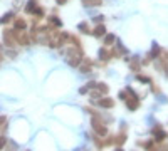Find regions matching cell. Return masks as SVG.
Segmentation results:
<instances>
[{
  "label": "cell",
  "instance_id": "cell-1",
  "mask_svg": "<svg viewBox=\"0 0 168 151\" xmlns=\"http://www.w3.org/2000/svg\"><path fill=\"white\" fill-rule=\"evenodd\" d=\"M61 52L66 54L67 64L72 66V67H79V64L83 62V59H84L83 47H76V45H72V47H69V49H62Z\"/></svg>",
  "mask_w": 168,
  "mask_h": 151
},
{
  "label": "cell",
  "instance_id": "cell-2",
  "mask_svg": "<svg viewBox=\"0 0 168 151\" xmlns=\"http://www.w3.org/2000/svg\"><path fill=\"white\" fill-rule=\"evenodd\" d=\"M91 126H92V129L96 131V134L98 136H106L108 134V128H106V123L101 119V116H92V119H91Z\"/></svg>",
  "mask_w": 168,
  "mask_h": 151
},
{
  "label": "cell",
  "instance_id": "cell-3",
  "mask_svg": "<svg viewBox=\"0 0 168 151\" xmlns=\"http://www.w3.org/2000/svg\"><path fill=\"white\" fill-rule=\"evenodd\" d=\"M3 42H5V45H7L9 49L15 47V45H17L15 32H14V30H9V29H5V30H3Z\"/></svg>",
  "mask_w": 168,
  "mask_h": 151
},
{
  "label": "cell",
  "instance_id": "cell-4",
  "mask_svg": "<svg viewBox=\"0 0 168 151\" xmlns=\"http://www.w3.org/2000/svg\"><path fill=\"white\" fill-rule=\"evenodd\" d=\"M14 32H15V39H17V44H22V45H30V39H29V35L25 32L22 30H17V29H14Z\"/></svg>",
  "mask_w": 168,
  "mask_h": 151
},
{
  "label": "cell",
  "instance_id": "cell-5",
  "mask_svg": "<svg viewBox=\"0 0 168 151\" xmlns=\"http://www.w3.org/2000/svg\"><path fill=\"white\" fill-rule=\"evenodd\" d=\"M92 66H94V64H92V60L89 59V57H88V59L84 57V59H83V62L79 64V71H81L83 74H89V72L92 71Z\"/></svg>",
  "mask_w": 168,
  "mask_h": 151
},
{
  "label": "cell",
  "instance_id": "cell-6",
  "mask_svg": "<svg viewBox=\"0 0 168 151\" xmlns=\"http://www.w3.org/2000/svg\"><path fill=\"white\" fill-rule=\"evenodd\" d=\"M96 104H98L99 107H103V109H111V107L114 106V99H111V98H101Z\"/></svg>",
  "mask_w": 168,
  "mask_h": 151
},
{
  "label": "cell",
  "instance_id": "cell-7",
  "mask_svg": "<svg viewBox=\"0 0 168 151\" xmlns=\"http://www.w3.org/2000/svg\"><path fill=\"white\" fill-rule=\"evenodd\" d=\"M124 103H126V106L130 111H136L138 107H140V99H136V98H126Z\"/></svg>",
  "mask_w": 168,
  "mask_h": 151
},
{
  "label": "cell",
  "instance_id": "cell-8",
  "mask_svg": "<svg viewBox=\"0 0 168 151\" xmlns=\"http://www.w3.org/2000/svg\"><path fill=\"white\" fill-rule=\"evenodd\" d=\"M98 56H99V59H101L103 62H108V60H111V59H113V57H111V50H108V47L99 49Z\"/></svg>",
  "mask_w": 168,
  "mask_h": 151
},
{
  "label": "cell",
  "instance_id": "cell-9",
  "mask_svg": "<svg viewBox=\"0 0 168 151\" xmlns=\"http://www.w3.org/2000/svg\"><path fill=\"white\" fill-rule=\"evenodd\" d=\"M130 69L133 71V72H138V71L141 69V59L140 57H133V59H130Z\"/></svg>",
  "mask_w": 168,
  "mask_h": 151
},
{
  "label": "cell",
  "instance_id": "cell-10",
  "mask_svg": "<svg viewBox=\"0 0 168 151\" xmlns=\"http://www.w3.org/2000/svg\"><path fill=\"white\" fill-rule=\"evenodd\" d=\"M91 34L94 35V37H104V35H106V27H104L103 24H98Z\"/></svg>",
  "mask_w": 168,
  "mask_h": 151
},
{
  "label": "cell",
  "instance_id": "cell-11",
  "mask_svg": "<svg viewBox=\"0 0 168 151\" xmlns=\"http://www.w3.org/2000/svg\"><path fill=\"white\" fill-rule=\"evenodd\" d=\"M153 133V134H155V141L156 143H158V145H160V143H163V141H165V139H166V133L165 131H163V129H156V131H151Z\"/></svg>",
  "mask_w": 168,
  "mask_h": 151
},
{
  "label": "cell",
  "instance_id": "cell-12",
  "mask_svg": "<svg viewBox=\"0 0 168 151\" xmlns=\"http://www.w3.org/2000/svg\"><path fill=\"white\" fill-rule=\"evenodd\" d=\"M37 7H39V2H37V0H29L27 5H25V12H27V14H34Z\"/></svg>",
  "mask_w": 168,
  "mask_h": 151
},
{
  "label": "cell",
  "instance_id": "cell-13",
  "mask_svg": "<svg viewBox=\"0 0 168 151\" xmlns=\"http://www.w3.org/2000/svg\"><path fill=\"white\" fill-rule=\"evenodd\" d=\"M114 42H116V37H114V34H106V35H104V41H103L104 47H111Z\"/></svg>",
  "mask_w": 168,
  "mask_h": 151
},
{
  "label": "cell",
  "instance_id": "cell-14",
  "mask_svg": "<svg viewBox=\"0 0 168 151\" xmlns=\"http://www.w3.org/2000/svg\"><path fill=\"white\" fill-rule=\"evenodd\" d=\"M77 29H79L81 34H91V27H89L88 20H84V22H79V25H77Z\"/></svg>",
  "mask_w": 168,
  "mask_h": 151
},
{
  "label": "cell",
  "instance_id": "cell-15",
  "mask_svg": "<svg viewBox=\"0 0 168 151\" xmlns=\"http://www.w3.org/2000/svg\"><path fill=\"white\" fill-rule=\"evenodd\" d=\"M47 22L52 25V27H62V22H61V19L57 15H51V17H47Z\"/></svg>",
  "mask_w": 168,
  "mask_h": 151
},
{
  "label": "cell",
  "instance_id": "cell-16",
  "mask_svg": "<svg viewBox=\"0 0 168 151\" xmlns=\"http://www.w3.org/2000/svg\"><path fill=\"white\" fill-rule=\"evenodd\" d=\"M124 141H126V133H124V129H123V131H121L118 136H114V145L121 146Z\"/></svg>",
  "mask_w": 168,
  "mask_h": 151
},
{
  "label": "cell",
  "instance_id": "cell-17",
  "mask_svg": "<svg viewBox=\"0 0 168 151\" xmlns=\"http://www.w3.org/2000/svg\"><path fill=\"white\" fill-rule=\"evenodd\" d=\"M150 56H151V59H156V57H160V56H162V47H160L158 44H153Z\"/></svg>",
  "mask_w": 168,
  "mask_h": 151
},
{
  "label": "cell",
  "instance_id": "cell-18",
  "mask_svg": "<svg viewBox=\"0 0 168 151\" xmlns=\"http://www.w3.org/2000/svg\"><path fill=\"white\" fill-rule=\"evenodd\" d=\"M14 25H15V29H17V30H24V29L27 27V22H25L24 19H20V17H19V19H15Z\"/></svg>",
  "mask_w": 168,
  "mask_h": 151
},
{
  "label": "cell",
  "instance_id": "cell-19",
  "mask_svg": "<svg viewBox=\"0 0 168 151\" xmlns=\"http://www.w3.org/2000/svg\"><path fill=\"white\" fill-rule=\"evenodd\" d=\"M96 89H98V91L101 92L103 96H106V94H108V92H109V87H108V84H104V82H98V87H96Z\"/></svg>",
  "mask_w": 168,
  "mask_h": 151
},
{
  "label": "cell",
  "instance_id": "cell-20",
  "mask_svg": "<svg viewBox=\"0 0 168 151\" xmlns=\"http://www.w3.org/2000/svg\"><path fill=\"white\" fill-rule=\"evenodd\" d=\"M12 19H14V12H7L5 15H2V19H0V24H9Z\"/></svg>",
  "mask_w": 168,
  "mask_h": 151
},
{
  "label": "cell",
  "instance_id": "cell-21",
  "mask_svg": "<svg viewBox=\"0 0 168 151\" xmlns=\"http://www.w3.org/2000/svg\"><path fill=\"white\" fill-rule=\"evenodd\" d=\"M136 81H140V82H145V84H150V82H151V79H150L148 76H143V74H136Z\"/></svg>",
  "mask_w": 168,
  "mask_h": 151
},
{
  "label": "cell",
  "instance_id": "cell-22",
  "mask_svg": "<svg viewBox=\"0 0 168 151\" xmlns=\"http://www.w3.org/2000/svg\"><path fill=\"white\" fill-rule=\"evenodd\" d=\"M69 42H71L72 45H76V47H81V41L76 37V35H71V37H69Z\"/></svg>",
  "mask_w": 168,
  "mask_h": 151
},
{
  "label": "cell",
  "instance_id": "cell-23",
  "mask_svg": "<svg viewBox=\"0 0 168 151\" xmlns=\"http://www.w3.org/2000/svg\"><path fill=\"white\" fill-rule=\"evenodd\" d=\"M32 15H35L37 19H44V9H41V7H37L35 9V12L32 14Z\"/></svg>",
  "mask_w": 168,
  "mask_h": 151
},
{
  "label": "cell",
  "instance_id": "cell-24",
  "mask_svg": "<svg viewBox=\"0 0 168 151\" xmlns=\"http://www.w3.org/2000/svg\"><path fill=\"white\" fill-rule=\"evenodd\" d=\"M84 111H86V113H89L91 116H98V111H94L92 107H88V106H86V107H84Z\"/></svg>",
  "mask_w": 168,
  "mask_h": 151
},
{
  "label": "cell",
  "instance_id": "cell-25",
  "mask_svg": "<svg viewBox=\"0 0 168 151\" xmlns=\"http://www.w3.org/2000/svg\"><path fill=\"white\" fill-rule=\"evenodd\" d=\"M86 86H88V87H89V91H91V89H96V87H98V82H96V81H89Z\"/></svg>",
  "mask_w": 168,
  "mask_h": 151
},
{
  "label": "cell",
  "instance_id": "cell-26",
  "mask_svg": "<svg viewBox=\"0 0 168 151\" xmlns=\"http://www.w3.org/2000/svg\"><path fill=\"white\" fill-rule=\"evenodd\" d=\"M101 96H103V94H101V92L98 91V89H96V91H92L91 98H92V99H98V98H101Z\"/></svg>",
  "mask_w": 168,
  "mask_h": 151
},
{
  "label": "cell",
  "instance_id": "cell-27",
  "mask_svg": "<svg viewBox=\"0 0 168 151\" xmlns=\"http://www.w3.org/2000/svg\"><path fill=\"white\" fill-rule=\"evenodd\" d=\"M92 20H94L96 24H103V20H104V17H103V15H96V17H94V19H92Z\"/></svg>",
  "mask_w": 168,
  "mask_h": 151
},
{
  "label": "cell",
  "instance_id": "cell-28",
  "mask_svg": "<svg viewBox=\"0 0 168 151\" xmlns=\"http://www.w3.org/2000/svg\"><path fill=\"white\" fill-rule=\"evenodd\" d=\"M7 145V138H3V136H0V149H3V146Z\"/></svg>",
  "mask_w": 168,
  "mask_h": 151
},
{
  "label": "cell",
  "instance_id": "cell-29",
  "mask_svg": "<svg viewBox=\"0 0 168 151\" xmlns=\"http://www.w3.org/2000/svg\"><path fill=\"white\" fill-rule=\"evenodd\" d=\"M7 56H9V57H12V59H14V57L17 56V52H15V50H12V49H9V50H7Z\"/></svg>",
  "mask_w": 168,
  "mask_h": 151
},
{
  "label": "cell",
  "instance_id": "cell-30",
  "mask_svg": "<svg viewBox=\"0 0 168 151\" xmlns=\"http://www.w3.org/2000/svg\"><path fill=\"white\" fill-rule=\"evenodd\" d=\"M151 91L155 92V94H160V87L156 84H151Z\"/></svg>",
  "mask_w": 168,
  "mask_h": 151
},
{
  "label": "cell",
  "instance_id": "cell-31",
  "mask_svg": "<svg viewBox=\"0 0 168 151\" xmlns=\"http://www.w3.org/2000/svg\"><path fill=\"white\" fill-rule=\"evenodd\" d=\"M88 91H89V87H88V86H86V84H84V86H83V87H81V89H79V94H86V92H88Z\"/></svg>",
  "mask_w": 168,
  "mask_h": 151
},
{
  "label": "cell",
  "instance_id": "cell-32",
  "mask_svg": "<svg viewBox=\"0 0 168 151\" xmlns=\"http://www.w3.org/2000/svg\"><path fill=\"white\" fill-rule=\"evenodd\" d=\"M126 98H128V92H126V91H121V92H119V99L126 101Z\"/></svg>",
  "mask_w": 168,
  "mask_h": 151
},
{
  "label": "cell",
  "instance_id": "cell-33",
  "mask_svg": "<svg viewBox=\"0 0 168 151\" xmlns=\"http://www.w3.org/2000/svg\"><path fill=\"white\" fill-rule=\"evenodd\" d=\"M7 123V116H0V126Z\"/></svg>",
  "mask_w": 168,
  "mask_h": 151
},
{
  "label": "cell",
  "instance_id": "cell-34",
  "mask_svg": "<svg viewBox=\"0 0 168 151\" xmlns=\"http://www.w3.org/2000/svg\"><path fill=\"white\" fill-rule=\"evenodd\" d=\"M56 2H57V5H64V3L67 2V0H56Z\"/></svg>",
  "mask_w": 168,
  "mask_h": 151
},
{
  "label": "cell",
  "instance_id": "cell-35",
  "mask_svg": "<svg viewBox=\"0 0 168 151\" xmlns=\"http://www.w3.org/2000/svg\"><path fill=\"white\" fill-rule=\"evenodd\" d=\"M2 60H3V56H2V54H0V62H2Z\"/></svg>",
  "mask_w": 168,
  "mask_h": 151
},
{
  "label": "cell",
  "instance_id": "cell-36",
  "mask_svg": "<svg viewBox=\"0 0 168 151\" xmlns=\"http://www.w3.org/2000/svg\"><path fill=\"white\" fill-rule=\"evenodd\" d=\"M114 151H123V149H121V148H118V149H114Z\"/></svg>",
  "mask_w": 168,
  "mask_h": 151
},
{
  "label": "cell",
  "instance_id": "cell-37",
  "mask_svg": "<svg viewBox=\"0 0 168 151\" xmlns=\"http://www.w3.org/2000/svg\"><path fill=\"white\" fill-rule=\"evenodd\" d=\"M0 50H2V44H0Z\"/></svg>",
  "mask_w": 168,
  "mask_h": 151
}]
</instances>
